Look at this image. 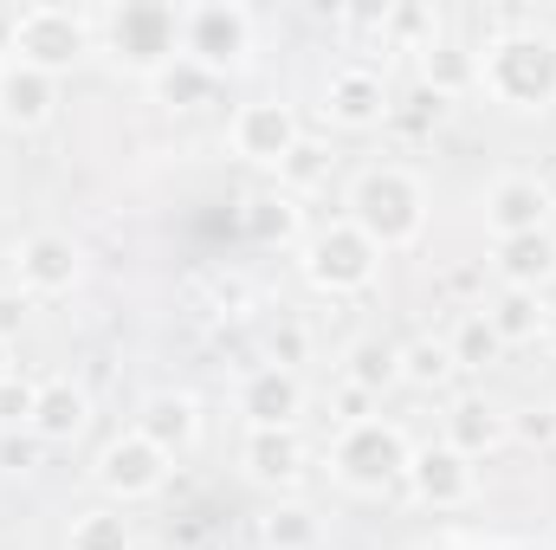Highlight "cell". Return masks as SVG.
<instances>
[{
	"mask_svg": "<svg viewBox=\"0 0 556 550\" xmlns=\"http://www.w3.org/2000/svg\"><path fill=\"white\" fill-rule=\"evenodd\" d=\"M485 221L498 240H518V234H544L551 221V188L531 182V175H498L492 195H485Z\"/></svg>",
	"mask_w": 556,
	"mask_h": 550,
	"instance_id": "cell-10",
	"label": "cell"
},
{
	"mask_svg": "<svg viewBox=\"0 0 556 550\" xmlns=\"http://www.w3.org/2000/svg\"><path fill=\"white\" fill-rule=\"evenodd\" d=\"M350 221H356L382 253H395V247L420 240L427 195H420V182L408 168H369V175L356 182V195H350Z\"/></svg>",
	"mask_w": 556,
	"mask_h": 550,
	"instance_id": "cell-2",
	"label": "cell"
},
{
	"mask_svg": "<svg viewBox=\"0 0 556 550\" xmlns=\"http://www.w3.org/2000/svg\"><path fill=\"white\" fill-rule=\"evenodd\" d=\"M33 402H39V383H0V421H33Z\"/></svg>",
	"mask_w": 556,
	"mask_h": 550,
	"instance_id": "cell-31",
	"label": "cell"
},
{
	"mask_svg": "<svg viewBox=\"0 0 556 550\" xmlns=\"http://www.w3.org/2000/svg\"><path fill=\"white\" fill-rule=\"evenodd\" d=\"M104 46L117 65L130 72H162L181 59V7H162V0H130L117 13H104Z\"/></svg>",
	"mask_w": 556,
	"mask_h": 550,
	"instance_id": "cell-3",
	"label": "cell"
},
{
	"mask_svg": "<svg viewBox=\"0 0 556 550\" xmlns=\"http://www.w3.org/2000/svg\"><path fill=\"white\" fill-rule=\"evenodd\" d=\"M52 104H59V78L33 72V65H20V59L0 72V124H13V130H39V124L52 117Z\"/></svg>",
	"mask_w": 556,
	"mask_h": 550,
	"instance_id": "cell-12",
	"label": "cell"
},
{
	"mask_svg": "<svg viewBox=\"0 0 556 550\" xmlns=\"http://www.w3.org/2000/svg\"><path fill=\"white\" fill-rule=\"evenodd\" d=\"M85 414H91V402H85V389H72V383H39V402H33V434L39 440H72L78 427H85Z\"/></svg>",
	"mask_w": 556,
	"mask_h": 550,
	"instance_id": "cell-19",
	"label": "cell"
},
{
	"mask_svg": "<svg viewBox=\"0 0 556 550\" xmlns=\"http://www.w3.org/2000/svg\"><path fill=\"white\" fill-rule=\"evenodd\" d=\"M330 168H337V155H330V142H317V137H298V142H291V155L278 162V182H285L291 195H317V188L330 182Z\"/></svg>",
	"mask_w": 556,
	"mask_h": 550,
	"instance_id": "cell-21",
	"label": "cell"
},
{
	"mask_svg": "<svg viewBox=\"0 0 556 550\" xmlns=\"http://www.w3.org/2000/svg\"><path fill=\"white\" fill-rule=\"evenodd\" d=\"M298 409H304V389H298V376L278 370V363L253 370V376L240 383V414H247L253 427H291Z\"/></svg>",
	"mask_w": 556,
	"mask_h": 550,
	"instance_id": "cell-13",
	"label": "cell"
},
{
	"mask_svg": "<svg viewBox=\"0 0 556 550\" xmlns=\"http://www.w3.org/2000/svg\"><path fill=\"white\" fill-rule=\"evenodd\" d=\"M382 39L427 52V46L440 39V13H433V7H395V13H382Z\"/></svg>",
	"mask_w": 556,
	"mask_h": 550,
	"instance_id": "cell-28",
	"label": "cell"
},
{
	"mask_svg": "<svg viewBox=\"0 0 556 550\" xmlns=\"http://www.w3.org/2000/svg\"><path fill=\"white\" fill-rule=\"evenodd\" d=\"M85 46H91L85 13H72V7H26V13H20V33H13V59H20V65L59 78L65 65L85 59Z\"/></svg>",
	"mask_w": 556,
	"mask_h": 550,
	"instance_id": "cell-4",
	"label": "cell"
},
{
	"mask_svg": "<svg viewBox=\"0 0 556 550\" xmlns=\"http://www.w3.org/2000/svg\"><path fill=\"white\" fill-rule=\"evenodd\" d=\"M20 317H26V298H0V337H13Z\"/></svg>",
	"mask_w": 556,
	"mask_h": 550,
	"instance_id": "cell-36",
	"label": "cell"
},
{
	"mask_svg": "<svg viewBox=\"0 0 556 550\" xmlns=\"http://www.w3.org/2000/svg\"><path fill=\"white\" fill-rule=\"evenodd\" d=\"M247 52H253V13H240V7H181V59L227 78Z\"/></svg>",
	"mask_w": 556,
	"mask_h": 550,
	"instance_id": "cell-5",
	"label": "cell"
},
{
	"mask_svg": "<svg viewBox=\"0 0 556 550\" xmlns=\"http://www.w3.org/2000/svg\"><path fill=\"white\" fill-rule=\"evenodd\" d=\"M273 357H278V370L304 357V330H298V324H285V330H278V337H273Z\"/></svg>",
	"mask_w": 556,
	"mask_h": 550,
	"instance_id": "cell-34",
	"label": "cell"
},
{
	"mask_svg": "<svg viewBox=\"0 0 556 550\" xmlns=\"http://www.w3.org/2000/svg\"><path fill=\"white\" fill-rule=\"evenodd\" d=\"M227 137H233V155H247V162H273L278 168V162L291 155V142H298V117H291V104L260 98V104H240V111H233Z\"/></svg>",
	"mask_w": 556,
	"mask_h": 550,
	"instance_id": "cell-8",
	"label": "cell"
},
{
	"mask_svg": "<svg viewBox=\"0 0 556 550\" xmlns=\"http://www.w3.org/2000/svg\"><path fill=\"white\" fill-rule=\"evenodd\" d=\"M137 434L149 440V447H162L168 460L201 434V414H194V402L188 396H149L142 402V414H137Z\"/></svg>",
	"mask_w": 556,
	"mask_h": 550,
	"instance_id": "cell-16",
	"label": "cell"
},
{
	"mask_svg": "<svg viewBox=\"0 0 556 550\" xmlns=\"http://www.w3.org/2000/svg\"><path fill=\"white\" fill-rule=\"evenodd\" d=\"M395 376H402V350H395V343H376V337H363V343L350 350V383H356L363 396L389 389Z\"/></svg>",
	"mask_w": 556,
	"mask_h": 550,
	"instance_id": "cell-26",
	"label": "cell"
},
{
	"mask_svg": "<svg viewBox=\"0 0 556 550\" xmlns=\"http://www.w3.org/2000/svg\"><path fill=\"white\" fill-rule=\"evenodd\" d=\"M13 33H20V7H0V52H13Z\"/></svg>",
	"mask_w": 556,
	"mask_h": 550,
	"instance_id": "cell-37",
	"label": "cell"
},
{
	"mask_svg": "<svg viewBox=\"0 0 556 550\" xmlns=\"http://www.w3.org/2000/svg\"><path fill=\"white\" fill-rule=\"evenodd\" d=\"M446 350H453V370H485V363H498L505 343H498V330L485 324V311H466V317L453 324V343H446Z\"/></svg>",
	"mask_w": 556,
	"mask_h": 550,
	"instance_id": "cell-24",
	"label": "cell"
},
{
	"mask_svg": "<svg viewBox=\"0 0 556 550\" xmlns=\"http://www.w3.org/2000/svg\"><path fill=\"white\" fill-rule=\"evenodd\" d=\"M324 111H330L343 130H369V124L389 117V91H382V78H376L369 65H343V72H330Z\"/></svg>",
	"mask_w": 556,
	"mask_h": 550,
	"instance_id": "cell-11",
	"label": "cell"
},
{
	"mask_svg": "<svg viewBox=\"0 0 556 550\" xmlns=\"http://www.w3.org/2000/svg\"><path fill=\"white\" fill-rule=\"evenodd\" d=\"M72 550H137L130 545V518L124 512H85L72 525Z\"/></svg>",
	"mask_w": 556,
	"mask_h": 550,
	"instance_id": "cell-27",
	"label": "cell"
},
{
	"mask_svg": "<svg viewBox=\"0 0 556 550\" xmlns=\"http://www.w3.org/2000/svg\"><path fill=\"white\" fill-rule=\"evenodd\" d=\"M408 479L427 505H466L472 499V460L459 447H427L408 460Z\"/></svg>",
	"mask_w": 556,
	"mask_h": 550,
	"instance_id": "cell-14",
	"label": "cell"
},
{
	"mask_svg": "<svg viewBox=\"0 0 556 550\" xmlns=\"http://www.w3.org/2000/svg\"><path fill=\"white\" fill-rule=\"evenodd\" d=\"M13 376V350H7V337H0V383Z\"/></svg>",
	"mask_w": 556,
	"mask_h": 550,
	"instance_id": "cell-38",
	"label": "cell"
},
{
	"mask_svg": "<svg viewBox=\"0 0 556 550\" xmlns=\"http://www.w3.org/2000/svg\"><path fill=\"white\" fill-rule=\"evenodd\" d=\"M162 479H168V453L149 447L142 434H124V440H111L98 453V486L117 492V499H149Z\"/></svg>",
	"mask_w": 556,
	"mask_h": 550,
	"instance_id": "cell-9",
	"label": "cell"
},
{
	"mask_svg": "<svg viewBox=\"0 0 556 550\" xmlns=\"http://www.w3.org/2000/svg\"><path fill=\"white\" fill-rule=\"evenodd\" d=\"M408 440H402V427H382V421H363V427H343V440H337V473L350 479V486H363V492H382L395 473H408Z\"/></svg>",
	"mask_w": 556,
	"mask_h": 550,
	"instance_id": "cell-7",
	"label": "cell"
},
{
	"mask_svg": "<svg viewBox=\"0 0 556 550\" xmlns=\"http://www.w3.org/2000/svg\"><path fill=\"white\" fill-rule=\"evenodd\" d=\"M485 324L498 330V343H531L544 330V304H538V291H511L505 285V298L485 311Z\"/></svg>",
	"mask_w": 556,
	"mask_h": 550,
	"instance_id": "cell-23",
	"label": "cell"
},
{
	"mask_svg": "<svg viewBox=\"0 0 556 550\" xmlns=\"http://www.w3.org/2000/svg\"><path fill=\"white\" fill-rule=\"evenodd\" d=\"M505 440V421H498V409L492 402H459L453 409V447L472 460V453H492Z\"/></svg>",
	"mask_w": 556,
	"mask_h": 550,
	"instance_id": "cell-25",
	"label": "cell"
},
{
	"mask_svg": "<svg viewBox=\"0 0 556 550\" xmlns=\"http://www.w3.org/2000/svg\"><path fill=\"white\" fill-rule=\"evenodd\" d=\"M39 447H46L39 434H33V440H13V434H7V440H0V460L20 473V466H33V460H39Z\"/></svg>",
	"mask_w": 556,
	"mask_h": 550,
	"instance_id": "cell-33",
	"label": "cell"
},
{
	"mask_svg": "<svg viewBox=\"0 0 556 550\" xmlns=\"http://www.w3.org/2000/svg\"><path fill=\"white\" fill-rule=\"evenodd\" d=\"M376 266H382V247H376L356 221L324 227V234L311 240V260H304L311 285H324V291H363V285L376 278Z\"/></svg>",
	"mask_w": 556,
	"mask_h": 550,
	"instance_id": "cell-6",
	"label": "cell"
},
{
	"mask_svg": "<svg viewBox=\"0 0 556 550\" xmlns=\"http://www.w3.org/2000/svg\"><path fill=\"white\" fill-rule=\"evenodd\" d=\"M155 91H162L175 111H194V104H214V98H220V78H214V72H201L194 59H175V65H162V72H155Z\"/></svg>",
	"mask_w": 556,
	"mask_h": 550,
	"instance_id": "cell-22",
	"label": "cell"
},
{
	"mask_svg": "<svg viewBox=\"0 0 556 550\" xmlns=\"http://www.w3.org/2000/svg\"><path fill=\"white\" fill-rule=\"evenodd\" d=\"M247 466H253L260 479L285 486V479H298L304 447H298V434H291V427H253V434H247Z\"/></svg>",
	"mask_w": 556,
	"mask_h": 550,
	"instance_id": "cell-20",
	"label": "cell"
},
{
	"mask_svg": "<svg viewBox=\"0 0 556 550\" xmlns=\"http://www.w3.org/2000/svg\"><path fill=\"white\" fill-rule=\"evenodd\" d=\"M20 278H26V291H72V278H78V247H72L65 234H33V240L20 247Z\"/></svg>",
	"mask_w": 556,
	"mask_h": 550,
	"instance_id": "cell-15",
	"label": "cell"
},
{
	"mask_svg": "<svg viewBox=\"0 0 556 550\" xmlns=\"http://www.w3.org/2000/svg\"><path fill=\"white\" fill-rule=\"evenodd\" d=\"M498 273L511 291H538L544 278H556V240L551 234H518V240H498Z\"/></svg>",
	"mask_w": 556,
	"mask_h": 550,
	"instance_id": "cell-18",
	"label": "cell"
},
{
	"mask_svg": "<svg viewBox=\"0 0 556 550\" xmlns=\"http://www.w3.org/2000/svg\"><path fill=\"white\" fill-rule=\"evenodd\" d=\"M420 78H427L433 98H459V91L479 85V52L459 46V39H433V46L420 52Z\"/></svg>",
	"mask_w": 556,
	"mask_h": 550,
	"instance_id": "cell-17",
	"label": "cell"
},
{
	"mask_svg": "<svg viewBox=\"0 0 556 550\" xmlns=\"http://www.w3.org/2000/svg\"><path fill=\"white\" fill-rule=\"evenodd\" d=\"M518 434H525V440H551V434H556V414H538V409H531L525 421H518Z\"/></svg>",
	"mask_w": 556,
	"mask_h": 550,
	"instance_id": "cell-35",
	"label": "cell"
},
{
	"mask_svg": "<svg viewBox=\"0 0 556 550\" xmlns=\"http://www.w3.org/2000/svg\"><path fill=\"white\" fill-rule=\"evenodd\" d=\"M253 227H260V240H273V234L291 227V208L285 201H253Z\"/></svg>",
	"mask_w": 556,
	"mask_h": 550,
	"instance_id": "cell-32",
	"label": "cell"
},
{
	"mask_svg": "<svg viewBox=\"0 0 556 550\" xmlns=\"http://www.w3.org/2000/svg\"><path fill=\"white\" fill-rule=\"evenodd\" d=\"M479 85L498 104H511V111H551L556 104V39L538 33V26L498 33L479 52Z\"/></svg>",
	"mask_w": 556,
	"mask_h": 550,
	"instance_id": "cell-1",
	"label": "cell"
},
{
	"mask_svg": "<svg viewBox=\"0 0 556 550\" xmlns=\"http://www.w3.org/2000/svg\"><path fill=\"white\" fill-rule=\"evenodd\" d=\"M544 343L556 350V311H544Z\"/></svg>",
	"mask_w": 556,
	"mask_h": 550,
	"instance_id": "cell-39",
	"label": "cell"
},
{
	"mask_svg": "<svg viewBox=\"0 0 556 550\" xmlns=\"http://www.w3.org/2000/svg\"><path fill=\"white\" fill-rule=\"evenodd\" d=\"M266 545L273 550H317V518L304 505H278L266 518Z\"/></svg>",
	"mask_w": 556,
	"mask_h": 550,
	"instance_id": "cell-30",
	"label": "cell"
},
{
	"mask_svg": "<svg viewBox=\"0 0 556 550\" xmlns=\"http://www.w3.org/2000/svg\"><path fill=\"white\" fill-rule=\"evenodd\" d=\"M402 376H408V383H420V389L446 383V376H453V350H446V343H433V337H420V343H408V350H402Z\"/></svg>",
	"mask_w": 556,
	"mask_h": 550,
	"instance_id": "cell-29",
	"label": "cell"
}]
</instances>
